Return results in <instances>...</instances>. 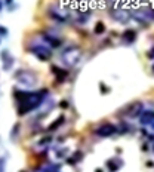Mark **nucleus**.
Masks as SVG:
<instances>
[{
	"label": "nucleus",
	"mask_w": 154,
	"mask_h": 172,
	"mask_svg": "<svg viewBox=\"0 0 154 172\" xmlns=\"http://www.w3.org/2000/svg\"><path fill=\"white\" fill-rule=\"evenodd\" d=\"M153 150H154V145H153Z\"/></svg>",
	"instance_id": "obj_27"
},
{
	"label": "nucleus",
	"mask_w": 154,
	"mask_h": 172,
	"mask_svg": "<svg viewBox=\"0 0 154 172\" xmlns=\"http://www.w3.org/2000/svg\"><path fill=\"white\" fill-rule=\"evenodd\" d=\"M36 172H59V165H49V166H43L41 169H37Z\"/></svg>",
	"instance_id": "obj_15"
},
{
	"label": "nucleus",
	"mask_w": 154,
	"mask_h": 172,
	"mask_svg": "<svg viewBox=\"0 0 154 172\" xmlns=\"http://www.w3.org/2000/svg\"><path fill=\"white\" fill-rule=\"evenodd\" d=\"M104 31H105V25H104V22H102V21H98V22L95 24L93 33H95V34H102Z\"/></svg>",
	"instance_id": "obj_16"
},
{
	"label": "nucleus",
	"mask_w": 154,
	"mask_h": 172,
	"mask_svg": "<svg viewBox=\"0 0 154 172\" xmlns=\"http://www.w3.org/2000/svg\"><path fill=\"white\" fill-rule=\"evenodd\" d=\"M133 18H135V21L142 22V24L154 21V7H141V9H138L133 13Z\"/></svg>",
	"instance_id": "obj_6"
},
{
	"label": "nucleus",
	"mask_w": 154,
	"mask_h": 172,
	"mask_svg": "<svg viewBox=\"0 0 154 172\" xmlns=\"http://www.w3.org/2000/svg\"><path fill=\"white\" fill-rule=\"evenodd\" d=\"M81 56H83V52H81V49L78 46H68V47H65L64 52H62V55H61L64 64L68 65V67L77 65L80 62Z\"/></svg>",
	"instance_id": "obj_2"
},
{
	"label": "nucleus",
	"mask_w": 154,
	"mask_h": 172,
	"mask_svg": "<svg viewBox=\"0 0 154 172\" xmlns=\"http://www.w3.org/2000/svg\"><path fill=\"white\" fill-rule=\"evenodd\" d=\"M15 79L19 85L25 87H33L37 83V74L31 70H18L15 73Z\"/></svg>",
	"instance_id": "obj_3"
},
{
	"label": "nucleus",
	"mask_w": 154,
	"mask_h": 172,
	"mask_svg": "<svg viewBox=\"0 0 154 172\" xmlns=\"http://www.w3.org/2000/svg\"><path fill=\"white\" fill-rule=\"evenodd\" d=\"M4 34H7V30H4V27H1V36H4Z\"/></svg>",
	"instance_id": "obj_22"
},
{
	"label": "nucleus",
	"mask_w": 154,
	"mask_h": 172,
	"mask_svg": "<svg viewBox=\"0 0 154 172\" xmlns=\"http://www.w3.org/2000/svg\"><path fill=\"white\" fill-rule=\"evenodd\" d=\"M62 122H64V116H59V117H58V120H56L55 123H52V125L49 126V130H55V129L58 128V126H59V125H61Z\"/></svg>",
	"instance_id": "obj_18"
},
{
	"label": "nucleus",
	"mask_w": 154,
	"mask_h": 172,
	"mask_svg": "<svg viewBox=\"0 0 154 172\" xmlns=\"http://www.w3.org/2000/svg\"><path fill=\"white\" fill-rule=\"evenodd\" d=\"M46 95H47V89L37 90V92L15 90V98L18 101V113L21 116H24V114L38 108Z\"/></svg>",
	"instance_id": "obj_1"
},
{
	"label": "nucleus",
	"mask_w": 154,
	"mask_h": 172,
	"mask_svg": "<svg viewBox=\"0 0 154 172\" xmlns=\"http://www.w3.org/2000/svg\"><path fill=\"white\" fill-rule=\"evenodd\" d=\"M147 58H148V59H154V46L147 52Z\"/></svg>",
	"instance_id": "obj_20"
},
{
	"label": "nucleus",
	"mask_w": 154,
	"mask_h": 172,
	"mask_svg": "<svg viewBox=\"0 0 154 172\" xmlns=\"http://www.w3.org/2000/svg\"><path fill=\"white\" fill-rule=\"evenodd\" d=\"M30 52L34 53L37 56V59H40V61H49L50 56H52L50 49L46 47L44 44H40V43H33L30 46Z\"/></svg>",
	"instance_id": "obj_4"
},
{
	"label": "nucleus",
	"mask_w": 154,
	"mask_h": 172,
	"mask_svg": "<svg viewBox=\"0 0 154 172\" xmlns=\"http://www.w3.org/2000/svg\"><path fill=\"white\" fill-rule=\"evenodd\" d=\"M50 71L55 74V77H56L58 82H64V80L67 79V76H68V71H67V70L59 68V67H56V65H52V67H50Z\"/></svg>",
	"instance_id": "obj_11"
},
{
	"label": "nucleus",
	"mask_w": 154,
	"mask_h": 172,
	"mask_svg": "<svg viewBox=\"0 0 154 172\" xmlns=\"http://www.w3.org/2000/svg\"><path fill=\"white\" fill-rule=\"evenodd\" d=\"M144 108H142V102L136 101V102H132L130 105H127L124 108V114L126 117H130V119H135V117H139L142 114Z\"/></svg>",
	"instance_id": "obj_8"
},
{
	"label": "nucleus",
	"mask_w": 154,
	"mask_h": 172,
	"mask_svg": "<svg viewBox=\"0 0 154 172\" xmlns=\"http://www.w3.org/2000/svg\"><path fill=\"white\" fill-rule=\"evenodd\" d=\"M121 39L126 43H133L136 40V31H133V30H126V31L121 34Z\"/></svg>",
	"instance_id": "obj_14"
},
{
	"label": "nucleus",
	"mask_w": 154,
	"mask_h": 172,
	"mask_svg": "<svg viewBox=\"0 0 154 172\" xmlns=\"http://www.w3.org/2000/svg\"><path fill=\"white\" fill-rule=\"evenodd\" d=\"M10 1H12V0H6V3H7V4H9V3H10Z\"/></svg>",
	"instance_id": "obj_24"
},
{
	"label": "nucleus",
	"mask_w": 154,
	"mask_h": 172,
	"mask_svg": "<svg viewBox=\"0 0 154 172\" xmlns=\"http://www.w3.org/2000/svg\"><path fill=\"white\" fill-rule=\"evenodd\" d=\"M87 18H89V13H84L83 16H80V18H77V22H78V24H84Z\"/></svg>",
	"instance_id": "obj_19"
},
{
	"label": "nucleus",
	"mask_w": 154,
	"mask_h": 172,
	"mask_svg": "<svg viewBox=\"0 0 154 172\" xmlns=\"http://www.w3.org/2000/svg\"><path fill=\"white\" fill-rule=\"evenodd\" d=\"M151 68H153V73H154V64H153V67H151Z\"/></svg>",
	"instance_id": "obj_26"
},
{
	"label": "nucleus",
	"mask_w": 154,
	"mask_h": 172,
	"mask_svg": "<svg viewBox=\"0 0 154 172\" xmlns=\"http://www.w3.org/2000/svg\"><path fill=\"white\" fill-rule=\"evenodd\" d=\"M150 128H151V129H153V130H154V122H153V123H151V125H150Z\"/></svg>",
	"instance_id": "obj_23"
},
{
	"label": "nucleus",
	"mask_w": 154,
	"mask_h": 172,
	"mask_svg": "<svg viewBox=\"0 0 154 172\" xmlns=\"http://www.w3.org/2000/svg\"><path fill=\"white\" fill-rule=\"evenodd\" d=\"M49 16L56 22H68V19H70L68 12L62 7H50L49 9Z\"/></svg>",
	"instance_id": "obj_7"
},
{
	"label": "nucleus",
	"mask_w": 154,
	"mask_h": 172,
	"mask_svg": "<svg viewBox=\"0 0 154 172\" xmlns=\"http://www.w3.org/2000/svg\"><path fill=\"white\" fill-rule=\"evenodd\" d=\"M154 122V110H144L139 116V123L144 126H150Z\"/></svg>",
	"instance_id": "obj_10"
},
{
	"label": "nucleus",
	"mask_w": 154,
	"mask_h": 172,
	"mask_svg": "<svg viewBox=\"0 0 154 172\" xmlns=\"http://www.w3.org/2000/svg\"><path fill=\"white\" fill-rule=\"evenodd\" d=\"M41 39L47 43L49 46H52V47H59V46H61V40H59L58 37L49 34V33H43V34H41Z\"/></svg>",
	"instance_id": "obj_12"
},
{
	"label": "nucleus",
	"mask_w": 154,
	"mask_h": 172,
	"mask_svg": "<svg viewBox=\"0 0 154 172\" xmlns=\"http://www.w3.org/2000/svg\"><path fill=\"white\" fill-rule=\"evenodd\" d=\"M61 107H62V108H67V107H68V102H67V101H62V102H61Z\"/></svg>",
	"instance_id": "obj_21"
},
{
	"label": "nucleus",
	"mask_w": 154,
	"mask_h": 172,
	"mask_svg": "<svg viewBox=\"0 0 154 172\" xmlns=\"http://www.w3.org/2000/svg\"><path fill=\"white\" fill-rule=\"evenodd\" d=\"M1 59H3V70H9L12 65H13V58L10 56V53L7 50H3L1 52Z\"/></svg>",
	"instance_id": "obj_13"
},
{
	"label": "nucleus",
	"mask_w": 154,
	"mask_h": 172,
	"mask_svg": "<svg viewBox=\"0 0 154 172\" xmlns=\"http://www.w3.org/2000/svg\"><path fill=\"white\" fill-rule=\"evenodd\" d=\"M95 172H102V171H101V169H96V171H95Z\"/></svg>",
	"instance_id": "obj_25"
},
{
	"label": "nucleus",
	"mask_w": 154,
	"mask_h": 172,
	"mask_svg": "<svg viewBox=\"0 0 154 172\" xmlns=\"http://www.w3.org/2000/svg\"><path fill=\"white\" fill-rule=\"evenodd\" d=\"M110 16L115 19L117 22H120V24H126V22H129V19L133 16L127 9H124V7H115V9H111L110 10Z\"/></svg>",
	"instance_id": "obj_5"
},
{
	"label": "nucleus",
	"mask_w": 154,
	"mask_h": 172,
	"mask_svg": "<svg viewBox=\"0 0 154 172\" xmlns=\"http://www.w3.org/2000/svg\"><path fill=\"white\" fill-rule=\"evenodd\" d=\"M107 166H108V171L110 172H115L120 168V165H115V160H108V162H107Z\"/></svg>",
	"instance_id": "obj_17"
},
{
	"label": "nucleus",
	"mask_w": 154,
	"mask_h": 172,
	"mask_svg": "<svg viewBox=\"0 0 154 172\" xmlns=\"http://www.w3.org/2000/svg\"><path fill=\"white\" fill-rule=\"evenodd\" d=\"M114 132H117V128H115L113 123H104V125H101V126H98V128L95 129V133H96L98 136H102V138L111 136Z\"/></svg>",
	"instance_id": "obj_9"
}]
</instances>
